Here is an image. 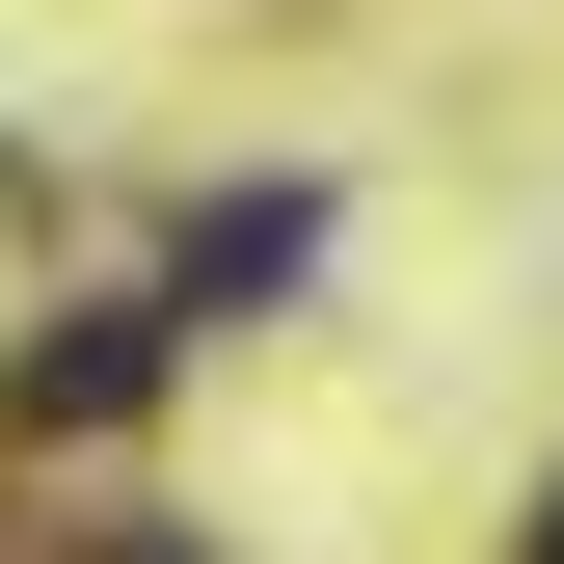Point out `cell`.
Listing matches in <instances>:
<instances>
[{"label":"cell","instance_id":"cell-1","mask_svg":"<svg viewBox=\"0 0 564 564\" xmlns=\"http://www.w3.org/2000/svg\"><path fill=\"white\" fill-rule=\"evenodd\" d=\"M162 323H188V296H82L0 403H28V431H134V403H162Z\"/></svg>","mask_w":564,"mask_h":564},{"label":"cell","instance_id":"cell-2","mask_svg":"<svg viewBox=\"0 0 564 564\" xmlns=\"http://www.w3.org/2000/svg\"><path fill=\"white\" fill-rule=\"evenodd\" d=\"M296 269H323V216H296V188H216V216H188V323H242V296H296Z\"/></svg>","mask_w":564,"mask_h":564},{"label":"cell","instance_id":"cell-3","mask_svg":"<svg viewBox=\"0 0 564 564\" xmlns=\"http://www.w3.org/2000/svg\"><path fill=\"white\" fill-rule=\"evenodd\" d=\"M538 564H564V484H538Z\"/></svg>","mask_w":564,"mask_h":564}]
</instances>
